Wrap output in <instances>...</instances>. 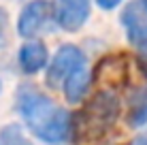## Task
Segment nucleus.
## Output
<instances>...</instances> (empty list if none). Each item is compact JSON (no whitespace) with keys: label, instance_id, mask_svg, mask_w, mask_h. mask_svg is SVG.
<instances>
[{"label":"nucleus","instance_id":"obj_1","mask_svg":"<svg viewBox=\"0 0 147 145\" xmlns=\"http://www.w3.org/2000/svg\"><path fill=\"white\" fill-rule=\"evenodd\" d=\"M19 115L36 139L49 145H64L73 141V115L36 86L22 83L15 94Z\"/></svg>","mask_w":147,"mask_h":145},{"label":"nucleus","instance_id":"obj_2","mask_svg":"<svg viewBox=\"0 0 147 145\" xmlns=\"http://www.w3.org/2000/svg\"><path fill=\"white\" fill-rule=\"evenodd\" d=\"M119 115V100L113 92L100 90L83 109L73 115V141L94 143L109 132Z\"/></svg>","mask_w":147,"mask_h":145},{"label":"nucleus","instance_id":"obj_3","mask_svg":"<svg viewBox=\"0 0 147 145\" xmlns=\"http://www.w3.org/2000/svg\"><path fill=\"white\" fill-rule=\"evenodd\" d=\"M55 22V7L49 0H32L22 9L17 19V34L24 38H36L38 34L51 30Z\"/></svg>","mask_w":147,"mask_h":145},{"label":"nucleus","instance_id":"obj_4","mask_svg":"<svg viewBox=\"0 0 147 145\" xmlns=\"http://www.w3.org/2000/svg\"><path fill=\"white\" fill-rule=\"evenodd\" d=\"M85 66V53L81 51L77 45H60L53 58L49 60L47 66V86L49 88H62L64 81L73 75L77 68Z\"/></svg>","mask_w":147,"mask_h":145},{"label":"nucleus","instance_id":"obj_5","mask_svg":"<svg viewBox=\"0 0 147 145\" xmlns=\"http://www.w3.org/2000/svg\"><path fill=\"white\" fill-rule=\"evenodd\" d=\"M121 24H124L128 43L147 58V9L141 0H134L121 11Z\"/></svg>","mask_w":147,"mask_h":145},{"label":"nucleus","instance_id":"obj_6","mask_svg":"<svg viewBox=\"0 0 147 145\" xmlns=\"http://www.w3.org/2000/svg\"><path fill=\"white\" fill-rule=\"evenodd\" d=\"M55 24L66 32H77L90 19V0H55Z\"/></svg>","mask_w":147,"mask_h":145},{"label":"nucleus","instance_id":"obj_7","mask_svg":"<svg viewBox=\"0 0 147 145\" xmlns=\"http://www.w3.org/2000/svg\"><path fill=\"white\" fill-rule=\"evenodd\" d=\"M17 64L26 75H36L49 64V51L40 41L28 38L17 51Z\"/></svg>","mask_w":147,"mask_h":145},{"label":"nucleus","instance_id":"obj_8","mask_svg":"<svg viewBox=\"0 0 147 145\" xmlns=\"http://www.w3.org/2000/svg\"><path fill=\"white\" fill-rule=\"evenodd\" d=\"M90 83H92V75H90L88 71V66H81L77 68L70 77L64 81V96H66V100L70 105H77L83 100V96L88 94V90H90Z\"/></svg>","mask_w":147,"mask_h":145},{"label":"nucleus","instance_id":"obj_9","mask_svg":"<svg viewBox=\"0 0 147 145\" xmlns=\"http://www.w3.org/2000/svg\"><path fill=\"white\" fill-rule=\"evenodd\" d=\"M147 124V83L136 88L128 98V126L141 128Z\"/></svg>","mask_w":147,"mask_h":145},{"label":"nucleus","instance_id":"obj_10","mask_svg":"<svg viewBox=\"0 0 147 145\" xmlns=\"http://www.w3.org/2000/svg\"><path fill=\"white\" fill-rule=\"evenodd\" d=\"M96 75H98V79H102V81L119 83L121 79H126V62H124V58L121 56L105 58L102 62L98 64V68H96Z\"/></svg>","mask_w":147,"mask_h":145},{"label":"nucleus","instance_id":"obj_11","mask_svg":"<svg viewBox=\"0 0 147 145\" xmlns=\"http://www.w3.org/2000/svg\"><path fill=\"white\" fill-rule=\"evenodd\" d=\"M0 143L2 145H30V141L24 137L22 128L17 124H9L0 130Z\"/></svg>","mask_w":147,"mask_h":145},{"label":"nucleus","instance_id":"obj_12","mask_svg":"<svg viewBox=\"0 0 147 145\" xmlns=\"http://www.w3.org/2000/svg\"><path fill=\"white\" fill-rule=\"evenodd\" d=\"M9 36H11V22H9V13L0 7V49L9 45Z\"/></svg>","mask_w":147,"mask_h":145},{"label":"nucleus","instance_id":"obj_13","mask_svg":"<svg viewBox=\"0 0 147 145\" xmlns=\"http://www.w3.org/2000/svg\"><path fill=\"white\" fill-rule=\"evenodd\" d=\"M121 2H124V0H96V4H98L102 11H113V9H117Z\"/></svg>","mask_w":147,"mask_h":145},{"label":"nucleus","instance_id":"obj_14","mask_svg":"<svg viewBox=\"0 0 147 145\" xmlns=\"http://www.w3.org/2000/svg\"><path fill=\"white\" fill-rule=\"evenodd\" d=\"M130 145H147V130H143V132H141Z\"/></svg>","mask_w":147,"mask_h":145},{"label":"nucleus","instance_id":"obj_15","mask_svg":"<svg viewBox=\"0 0 147 145\" xmlns=\"http://www.w3.org/2000/svg\"><path fill=\"white\" fill-rule=\"evenodd\" d=\"M141 2H143V4H145V9H147V0H141Z\"/></svg>","mask_w":147,"mask_h":145},{"label":"nucleus","instance_id":"obj_16","mask_svg":"<svg viewBox=\"0 0 147 145\" xmlns=\"http://www.w3.org/2000/svg\"><path fill=\"white\" fill-rule=\"evenodd\" d=\"M0 90H2V83H0Z\"/></svg>","mask_w":147,"mask_h":145}]
</instances>
